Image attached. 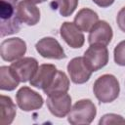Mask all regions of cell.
Instances as JSON below:
<instances>
[{
  "label": "cell",
  "mask_w": 125,
  "mask_h": 125,
  "mask_svg": "<svg viewBox=\"0 0 125 125\" xmlns=\"http://www.w3.org/2000/svg\"><path fill=\"white\" fill-rule=\"evenodd\" d=\"M19 0H0L1 37L15 34L21 29V21L17 15Z\"/></svg>",
  "instance_id": "cell-1"
},
{
  "label": "cell",
  "mask_w": 125,
  "mask_h": 125,
  "mask_svg": "<svg viewBox=\"0 0 125 125\" xmlns=\"http://www.w3.org/2000/svg\"><path fill=\"white\" fill-rule=\"evenodd\" d=\"M93 92L100 103H111L116 100L119 96V82L114 75L104 74L97 78V80L94 82Z\"/></svg>",
  "instance_id": "cell-2"
},
{
  "label": "cell",
  "mask_w": 125,
  "mask_h": 125,
  "mask_svg": "<svg viewBox=\"0 0 125 125\" xmlns=\"http://www.w3.org/2000/svg\"><path fill=\"white\" fill-rule=\"evenodd\" d=\"M97 114V108L94 103L89 99L77 101L67 114V121L72 125L90 124Z\"/></svg>",
  "instance_id": "cell-3"
},
{
  "label": "cell",
  "mask_w": 125,
  "mask_h": 125,
  "mask_svg": "<svg viewBox=\"0 0 125 125\" xmlns=\"http://www.w3.org/2000/svg\"><path fill=\"white\" fill-rule=\"evenodd\" d=\"M16 101L18 106L23 111L39 109L44 104L42 96L27 86H23L19 89L16 94Z\"/></svg>",
  "instance_id": "cell-4"
},
{
  "label": "cell",
  "mask_w": 125,
  "mask_h": 125,
  "mask_svg": "<svg viewBox=\"0 0 125 125\" xmlns=\"http://www.w3.org/2000/svg\"><path fill=\"white\" fill-rule=\"evenodd\" d=\"M83 59L89 68L94 72L105 66L108 62V50L106 46L93 44L85 51Z\"/></svg>",
  "instance_id": "cell-5"
},
{
  "label": "cell",
  "mask_w": 125,
  "mask_h": 125,
  "mask_svg": "<svg viewBox=\"0 0 125 125\" xmlns=\"http://www.w3.org/2000/svg\"><path fill=\"white\" fill-rule=\"evenodd\" d=\"M26 53V43L19 37L5 39L0 45V56L6 62H15Z\"/></svg>",
  "instance_id": "cell-6"
},
{
  "label": "cell",
  "mask_w": 125,
  "mask_h": 125,
  "mask_svg": "<svg viewBox=\"0 0 125 125\" xmlns=\"http://www.w3.org/2000/svg\"><path fill=\"white\" fill-rule=\"evenodd\" d=\"M10 67L21 82H27L36 73L39 64L36 59L31 57L21 58L11 63Z\"/></svg>",
  "instance_id": "cell-7"
},
{
  "label": "cell",
  "mask_w": 125,
  "mask_h": 125,
  "mask_svg": "<svg viewBox=\"0 0 125 125\" xmlns=\"http://www.w3.org/2000/svg\"><path fill=\"white\" fill-rule=\"evenodd\" d=\"M35 49L38 54L45 59L62 60L66 57L63 48L59 41L53 37H44L40 39L36 43Z\"/></svg>",
  "instance_id": "cell-8"
},
{
  "label": "cell",
  "mask_w": 125,
  "mask_h": 125,
  "mask_svg": "<svg viewBox=\"0 0 125 125\" xmlns=\"http://www.w3.org/2000/svg\"><path fill=\"white\" fill-rule=\"evenodd\" d=\"M47 107L50 112L58 117H65L71 109V97L67 93H59L50 95L46 101Z\"/></svg>",
  "instance_id": "cell-9"
},
{
  "label": "cell",
  "mask_w": 125,
  "mask_h": 125,
  "mask_svg": "<svg viewBox=\"0 0 125 125\" xmlns=\"http://www.w3.org/2000/svg\"><path fill=\"white\" fill-rule=\"evenodd\" d=\"M67 72L70 80L75 84H83L87 82L91 75L92 70L85 62L83 57H76L70 60L67 64Z\"/></svg>",
  "instance_id": "cell-10"
},
{
  "label": "cell",
  "mask_w": 125,
  "mask_h": 125,
  "mask_svg": "<svg viewBox=\"0 0 125 125\" xmlns=\"http://www.w3.org/2000/svg\"><path fill=\"white\" fill-rule=\"evenodd\" d=\"M113 36L112 28L105 21H99L89 31L88 42L90 45L99 44L106 46L110 43Z\"/></svg>",
  "instance_id": "cell-11"
},
{
  "label": "cell",
  "mask_w": 125,
  "mask_h": 125,
  "mask_svg": "<svg viewBox=\"0 0 125 125\" xmlns=\"http://www.w3.org/2000/svg\"><path fill=\"white\" fill-rule=\"evenodd\" d=\"M60 34L64 42L73 49L81 48L84 45L85 37L74 22L64 21L61 25Z\"/></svg>",
  "instance_id": "cell-12"
},
{
  "label": "cell",
  "mask_w": 125,
  "mask_h": 125,
  "mask_svg": "<svg viewBox=\"0 0 125 125\" xmlns=\"http://www.w3.org/2000/svg\"><path fill=\"white\" fill-rule=\"evenodd\" d=\"M17 15L20 21L27 25H35L40 21V11L29 0H21L17 7Z\"/></svg>",
  "instance_id": "cell-13"
},
{
  "label": "cell",
  "mask_w": 125,
  "mask_h": 125,
  "mask_svg": "<svg viewBox=\"0 0 125 125\" xmlns=\"http://www.w3.org/2000/svg\"><path fill=\"white\" fill-rule=\"evenodd\" d=\"M57 71H58V69L54 64L43 63V64L39 65L36 73L30 79L29 83L31 86H33L35 88L44 90L51 84Z\"/></svg>",
  "instance_id": "cell-14"
},
{
  "label": "cell",
  "mask_w": 125,
  "mask_h": 125,
  "mask_svg": "<svg viewBox=\"0 0 125 125\" xmlns=\"http://www.w3.org/2000/svg\"><path fill=\"white\" fill-rule=\"evenodd\" d=\"M97 21H99L98 14L89 8H83L79 10L73 21V22L81 31L86 32H89L91 28L97 23Z\"/></svg>",
  "instance_id": "cell-15"
},
{
  "label": "cell",
  "mask_w": 125,
  "mask_h": 125,
  "mask_svg": "<svg viewBox=\"0 0 125 125\" xmlns=\"http://www.w3.org/2000/svg\"><path fill=\"white\" fill-rule=\"evenodd\" d=\"M17 114V107L12 99L8 96H0V124H11Z\"/></svg>",
  "instance_id": "cell-16"
},
{
  "label": "cell",
  "mask_w": 125,
  "mask_h": 125,
  "mask_svg": "<svg viewBox=\"0 0 125 125\" xmlns=\"http://www.w3.org/2000/svg\"><path fill=\"white\" fill-rule=\"evenodd\" d=\"M69 90V79L63 71L58 70L51 84L43 90V92L47 95H54L59 93H67Z\"/></svg>",
  "instance_id": "cell-17"
},
{
  "label": "cell",
  "mask_w": 125,
  "mask_h": 125,
  "mask_svg": "<svg viewBox=\"0 0 125 125\" xmlns=\"http://www.w3.org/2000/svg\"><path fill=\"white\" fill-rule=\"evenodd\" d=\"M20 83L21 81L10 66L3 65L0 67V89L2 91H13Z\"/></svg>",
  "instance_id": "cell-18"
},
{
  "label": "cell",
  "mask_w": 125,
  "mask_h": 125,
  "mask_svg": "<svg viewBox=\"0 0 125 125\" xmlns=\"http://www.w3.org/2000/svg\"><path fill=\"white\" fill-rule=\"evenodd\" d=\"M54 4L62 17H69L78 6V0H55Z\"/></svg>",
  "instance_id": "cell-19"
},
{
  "label": "cell",
  "mask_w": 125,
  "mask_h": 125,
  "mask_svg": "<svg viewBox=\"0 0 125 125\" xmlns=\"http://www.w3.org/2000/svg\"><path fill=\"white\" fill-rule=\"evenodd\" d=\"M113 58L116 64L125 66V40L119 42L113 51Z\"/></svg>",
  "instance_id": "cell-20"
},
{
  "label": "cell",
  "mask_w": 125,
  "mask_h": 125,
  "mask_svg": "<svg viewBox=\"0 0 125 125\" xmlns=\"http://www.w3.org/2000/svg\"><path fill=\"white\" fill-rule=\"evenodd\" d=\"M100 125H108V124H125V119L115 113L104 114L99 121Z\"/></svg>",
  "instance_id": "cell-21"
},
{
  "label": "cell",
  "mask_w": 125,
  "mask_h": 125,
  "mask_svg": "<svg viewBox=\"0 0 125 125\" xmlns=\"http://www.w3.org/2000/svg\"><path fill=\"white\" fill-rule=\"evenodd\" d=\"M116 21H117L119 28L123 32H125V7L121 8L120 11L118 12V14L116 16Z\"/></svg>",
  "instance_id": "cell-22"
},
{
  "label": "cell",
  "mask_w": 125,
  "mask_h": 125,
  "mask_svg": "<svg viewBox=\"0 0 125 125\" xmlns=\"http://www.w3.org/2000/svg\"><path fill=\"white\" fill-rule=\"evenodd\" d=\"M95 4H97L98 6L102 7V8H106L109 7L110 5L113 4L114 0H92Z\"/></svg>",
  "instance_id": "cell-23"
},
{
  "label": "cell",
  "mask_w": 125,
  "mask_h": 125,
  "mask_svg": "<svg viewBox=\"0 0 125 125\" xmlns=\"http://www.w3.org/2000/svg\"><path fill=\"white\" fill-rule=\"evenodd\" d=\"M29 1H31L34 4H39V3H43V2H45L47 0H29Z\"/></svg>",
  "instance_id": "cell-24"
}]
</instances>
